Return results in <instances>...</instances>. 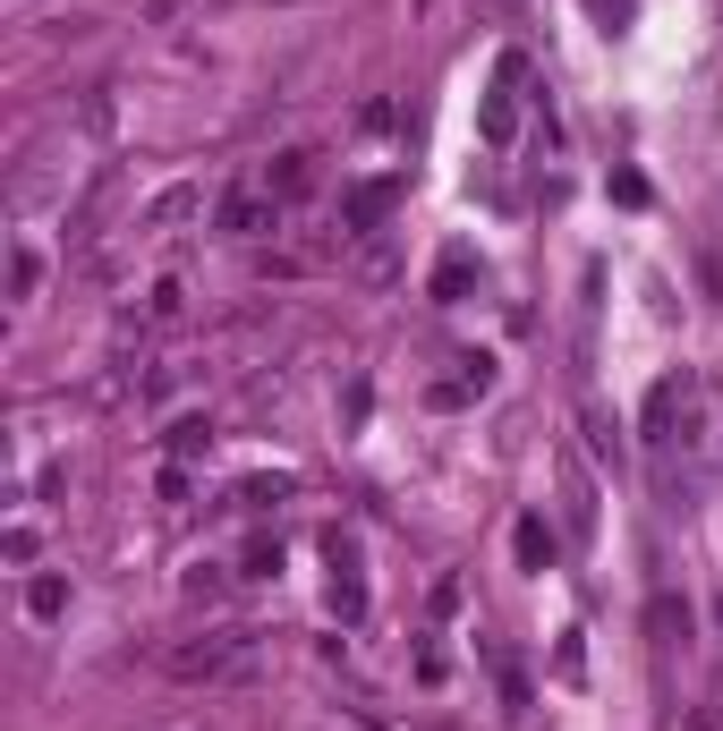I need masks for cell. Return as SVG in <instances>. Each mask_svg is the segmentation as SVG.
Wrapping results in <instances>:
<instances>
[{
	"mask_svg": "<svg viewBox=\"0 0 723 731\" xmlns=\"http://www.w3.org/2000/svg\"><path fill=\"white\" fill-rule=\"evenodd\" d=\"M520 553H527V562H554V536H545V528L527 519V528H520Z\"/></svg>",
	"mask_w": 723,
	"mask_h": 731,
	"instance_id": "3",
	"label": "cell"
},
{
	"mask_svg": "<svg viewBox=\"0 0 723 731\" xmlns=\"http://www.w3.org/2000/svg\"><path fill=\"white\" fill-rule=\"evenodd\" d=\"M26 605H34V612H43V621H52V612H60V605H68V596H60V578H34V587H26Z\"/></svg>",
	"mask_w": 723,
	"mask_h": 731,
	"instance_id": "2",
	"label": "cell"
},
{
	"mask_svg": "<svg viewBox=\"0 0 723 731\" xmlns=\"http://www.w3.org/2000/svg\"><path fill=\"white\" fill-rule=\"evenodd\" d=\"M307 162H315V154H281V179H272V188H281V196H307V179H315Z\"/></svg>",
	"mask_w": 723,
	"mask_h": 731,
	"instance_id": "1",
	"label": "cell"
}]
</instances>
